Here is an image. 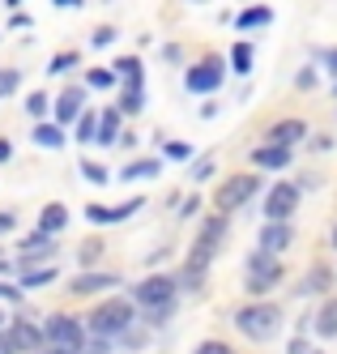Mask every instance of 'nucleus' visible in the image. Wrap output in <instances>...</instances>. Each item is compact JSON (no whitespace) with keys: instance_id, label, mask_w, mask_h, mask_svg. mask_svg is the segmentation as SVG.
Instances as JSON below:
<instances>
[{"instance_id":"obj_15","label":"nucleus","mask_w":337,"mask_h":354,"mask_svg":"<svg viewBox=\"0 0 337 354\" xmlns=\"http://www.w3.org/2000/svg\"><path fill=\"white\" fill-rule=\"evenodd\" d=\"M120 277L116 273H77L73 277V295H102V290H116Z\"/></svg>"},{"instance_id":"obj_11","label":"nucleus","mask_w":337,"mask_h":354,"mask_svg":"<svg viewBox=\"0 0 337 354\" xmlns=\"http://www.w3.org/2000/svg\"><path fill=\"white\" fill-rule=\"evenodd\" d=\"M307 137V120H277L273 129H269V137H265V145H282V149H295L299 141Z\"/></svg>"},{"instance_id":"obj_37","label":"nucleus","mask_w":337,"mask_h":354,"mask_svg":"<svg viewBox=\"0 0 337 354\" xmlns=\"http://www.w3.org/2000/svg\"><path fill=\"white\" fill-rule=\"evenodd\" d=\"M192 354H235V350H230L226 342H218V337H214V342H201V346H197Z\"/></svg>"},{"instance_id":"obj_38","label":"nucleus","mask_w":337,"mask_h":354,"mask_svg":"<svg viewBox=\"0 0 337 354\" xmlns=\"http://www.w3.org/2000/svg\"><path fill=\"white\" fill-rule=\"evenodd\" d=\"M320 68H325L329 77L337 82V47H329V52H320Z\"/></svg>"},{"instance_id":"obj_6","label":"nucleus","mask_w":337,"mask_h":354,"mask_svg":"<svg viewBox=\"0 0 337 354\" xmlns=\"http://www.w3.org/2000/svg\"><path fill=\"white\" fill-rule=\"evenodd\" d=\"M244 265H248V295H265V290H273V286L282 282V273H286V269L277 265V257H269V252H261V248H256Z\"/></svg>"},{"instance_id":"obj_22","label":"nucleus","mask_w":337,"mask_h":354,"mask_svg":"<svg viewBox=\"0 0 337 354\" xmlns=\"http://www.w3.org/2000/svg\"><path fill=\"white\" fill-rule=\"evenodd\" d=\"M120 115H141L145 107V82H133V86H120Z\"/></svg>"},{"instance_id":"obj_48","label":"nucleus","mask_w":337,"mask_h":354,"mask_svg":"<svg viewBox=\"0 0 337 354\" xmlns=\"http://www.w3.org/2000/svg\"><path fill=\"white\" fill-rule=\"evenodd\" d=\"M13 226H17V218H13V214H0V235H9Z\"/></svg>"},{"instance_id":"obj_17","label":"nucleus","mask_w":337,"mask_h":354,"mask_svg":"<svg viewBox=\"0 0 337 354\" xmlns=\"http://www.w3.org/2000/svg\"><path fill=\"white\" fill-rule=\"evenodd\" d=\"M312 328H316V337H320V342H333V337H337V299H333V295L316 308Z\"/></svg>"},{"instance_id":"obj_31","label":"nucleus","mask_w":337,"mask_h":354,"mask_svg":"<svg viewBox=\"0 0 337 354\" xmlns=\"http://www.w3.org/2000/svg\"><path fill=\"white\" fill-rule=\"evenodd\" d=\"M116 82H120V77H116L111 68H90V73H86V86H90V90H111Z\"/></svg>"},{"instance_id":"obj_9","label":"nucleus","mask_w":337,"mask_h":354,"mask_svg":"<svg viewBox=\"0 0 337 354\" xmlns=\"http://www.w3.org/2000/svg\"><path fill=\"white\" fill-rule=\"evenodd\" d=\"M299 184H273L265 192V222H291V214L299 209Z\"/></svg>"},{"instance_id":"obj_2","label":"nucleus","mask_w":337,"mask_h":354,"mask_svg":"<svg viewBox=\"0 0 337 354\" xmlns=\"http://www.w3.org/2000/svg\"><path fill=\"white\" fill-rule=\"evenodd\" d=\"M43 337H47V354H86V320H77L69 312H56L43 320Z\"/></svg>"},{"instance_id":"obj_55","label":"nucleus","mask_w":337,"mask_h":354,"mask_svg":"<svg viewBox=\"0 0 337 354\" xmlns=\"http://www.w3.org/2000/svg\"><path fill=\"white\" fill-rule=\"evenodd\" d=\"M197 5H205V0H197Z\"/></svg>"},{"instance_id":"obj_45","label":"nucleus","mask_w":337,"mask_h":354,"mask_svg":"<svg viewBox=\"0 0 337 354\" xmlns=\"http://www.w3.org/2000/svg\"><path fill=\"white\" fill-rule=\"evenodd\" d=\"M286 354H312V346H307V342H303V337H295V342H291V346H286Z\"/></svg>"},{"instance_id":"obj_39","label":"nucleus","mask_w":337,"mask_h":354,"mask_svg":"<svg viewBox=\"0 0 337 354\" xmlns=\"http://www.w3.org/2000/svg\"><path fill=\"white\" fill-rule=\"evenodd\" d=\"M0 299H5V303H21V286L17 282H0Z\"/></svg>"},{"instance_id":"obj_25","label":"nucleus","mask_w":337,"mask_h":354,"mask_svg":"<svg viewBox=\"0 0 337 354\" xmlns=\"http://www.w3.org/2000/svg\"><path fill=\"white\" fill-rule=\"evenodd\" d=\"M111 73L124 82V86H133V82H145V68H141V60L137 56H120L116 64H111Z\"/></svg>"},{"instance_id":"obj_32","label":"nucleus","mask_w":337,"mask_h":354,"mask_svg":"<svg viewBox=\"0 0 337 354\" xmlns=\"http://www.w3.org/2000/svg\"><path fill=\"white\" fill-rule=\"evenodd\" d=\"M17 86H21V73L17 68H0V98L17 94Z\"/></svg>"},{"instance_id":"obj_14","label":"nucleus","mask_w":337,"mask_h":354,"mask_svg":"<svg viewBox=\"0 0 337 354\" xmlns=\"http://www.w3.org/2000/svg\"><path fill=\"white\" fill-rule=\"evenodd\" d=\"M222 239H226V214H218V218L205 222V231H201V239L192 243V252H201V257H210V261H214V252H218Z\"/></svg>"},{"instance_id":"obj_40","label":"nucleus","mask_w":337,"mask_h":354,"mask_svg":"<svg viewBox=\"0 0 337 354\" xmlns=\"http://www.w3.org/2000/svg\"><path fill=\"white\" fill-rule=\"evenodd\" d=\"M107 43H116V26H98L94 30V47H107Z\"/></svg>"},{"instance_id":"obj_7","label":"nucleus","mask_w":337,"mask_h":354,"mask_svg":"<svg viewBox=\"0 0 337 354\" xmlns=\"http://www.w3.org/2000/svg\"><path fill=\"white\" fill-rule=\"evenodd\" d=\"M222 77H226V60H222V56H205V60H197V64L184 73V86H188L192 94H214V90L222 86Z\"/></svg>"},{"instance_id":"obj_41","label":"nucleus","mask_w":337,"mask_h":354,"mask_svg":"<svg viewBox=\"0 0 337 354\" xmlns=\"http://www.w3.org/2000/svg\"><path fill=\"white\" fill-rule=\"evenodd\" d=\"M295 86H299V90H312V86H316V68H299Z\"/></svg>"},{"instance_id":"obj_54","label":"nucleus","mask_w":337,"mask_h":354,"mask_svg":"<svg viewBox=\"0 0 337 354\" xmlns=\"http://www.w3.org/2000/svg\"><path fill=\"white\" fill-rule=\"evenodd\" d=\"M333 98H337V82H333Z\"/></svg>"},{"instance_id":"obj_3","label":"nucleus","mask_w":337,"mask_h":354,"mask_svg":"<svg viewBox=\"0 0 337 354\" xmlns=\"http://www.w3.org/2000/svg\"><path fill=\"white\" fill-rule=\"evenodd\" d=\"M235 328L248 342H273L277 328H282V308L277 303H265V299L244 303V308L235 312Z\"/></svg>"},{"instance_id":"obj_20","label":"nucleus","mask_w":337,"mask_h":354,"mask_svg":"<svg viewBox=\"0 0 337 354\" xmlns=\"http://www.w3.org/2000/svg\"><path fill=\"white\" fill-rule=\"evenodd\" d=\"M252 162L261 167V171H282V167H291V149H282V145H256L252 149Z\"/></svg>"},{"instance_id":"obj_8","label":"nucleus","mask_w":337,"mask_h":354,"mask_svg":"<svg viewBox=\"0 0 337 354\" xmlns=\"http://www.w3.org/2000/svg\"><path fill=\"white\" fill-rule=\"evenodd\" d=\"M5 342H9V350H13V354H39V350H47V337H43V324H35V320H26V316L9 320V328H5Z\"/></svg>"},{"instance_id":"obj_26","label":"nucleus","mask_w":337,"mask_h":354,"mask_svg":"<svg viewBox=\"0 0 337 354\" xmlns=\"http://www.w3.org/2000/svg\"><path fill=\"white\" fill-rule=\"evenodd\" d=\"M325 290H333V273L325 265H316L312 273H307V282L299 286V295H325Z\"/></svg>"},{"instance_id":"obj_44","label":"nucleus","mask_w":337,"mask_h":354,"mask_svg":"<svg viewBox=\"0 0 337 354\" xmlns=\"http://www.w3.org/2000/svg\"><path fill=\"white\" fill-rule=\"evenodd\" d=\"M179 56H184V52H179L175 43H167V47H163V60H167V64H179Z\"/></svg>"},{"instance_id":"obj_43","label":"nucleus","mask_w":337,"mask_h":354,"mask_svg":"<svg viewBox=\"0 0 337 354\" xmlns=\"http://www.w3.org/2000/svg\"><path fill=\"white\" fill-rule=\"evenodd\" d=\"M210 175H214V162H201V167H192V180L201 184V180H210Z\"/></svg>"},{"instance_id":"obj_30","label":"nucleus","mask_w":337,"mask_h":354,"mask_svg":"<svg viewBox=\"0 0 337 354\" xmlns=\"http://www.w3.org/2000/svg\"><path fill=\"white\" fill-rule=\"evenodd\" d=\"M77 60H82L77 52H56V56H51V64H47V73H51V77H60V73H73Z\"/></svg>"},{"instance_id":"obj_13","label":"nucleus","mask_w":337,"mask_h":354,"mask_svg":"<svg viewBox=\"0 0 337 354\" xmlns=\"http://www.w3.org/2000/svg\"><path fill=\"white\" fill-rule=\"evenodd\" d=\"M295 243V231H291V222H265V231H261V252H269V257H277V252H286Z\"/></svg>"},{"instance_id":"obj_36","label":"nucleus","mask_w":337,"mask_h":354,"mask_svg":"<svg viewBox=\"0 0 337 354\" xmlns=\"http://www.w3.org/2000/svg\"><path fill=\"white\" fill-rule=\"evenodd\" d=\"M120 342H124V350H128V354H133V350H141V346L149 342V333H137V328H128V333H124Z\"/></svg>"},{"instance_id":"obj_16","label":"nucleus","mask_w":337,"mask_h":354,"mask_svg":"<svg viewBox=\"0 0 337 354\" xmlns=\"http://www.w3.org/2000/svg\"><path fill=\"white\" fill-rule=\"evenodd\" d=\"M120 129H124V115L120 107H102L98 111V145H120Z\"/></svg>"},{"instance_id":"obj_47","label":"nucleus","mask_w":337,"mask_h":354,"mask_svg":"<svg viewBox=\"0 0 337 354\" xmlns=\"http://www.w3.org/2000/svg\"><path fill=\"white\" fill-rule=\"evenodd\" d=\"M9 158H13V141L0 137V162H9Z\"/></svg>"},{"instance_id":"obj_42","label":"nucleus","mask_w":337,"mask_h":354,"mask_svg":"<svg viewBox=\"0 0 337 354\" xmlns=\"http://www.w3.org/2000/svg\"><path fill=\"white\" fill-rule=\"evenodd\" d=\"M26 26H35L30 13H13V17H9V30H26Z\"/></svg>"},{"instance_id":"obj_27","label":"nucleus","mask_w":337,"mask_h":354,"mask_svg":"<svg viewBox=\"0 0 337 354\" xmlns=\"http://www.w3.org/2000/svg\"><path fill=\"white\" fill-rule=\"evenodd\" d=\"M73 137L82 141V145H90V141L98 137V111H90V107H86V111H82V120H77V129H73Z\"/></svg>"},{"instance_id":"obj_24","label":"nucleus","mask_w":337,"mask_h":354,"mask_svg":"<svg viewBox=\"0 0 337 354\" xmlns=\"http://www.w3.org/2000/svg\"><path fill=\"white\" fill-rule=\"evenodd\" d=\"M56 277H60L56 265H43V269H26V273H17V286H21V290H35V286H51Z\"/></svg>"},{"instance_id":"obj_19","label":"nucleus","mask_w":337,"mask_h":354,"mask_svg":"<svg viewBox=\"0 0 337 354\" xmlns=\"http://www.w3.org/2000/svg\"><path fill=\"white\" fill-rule=\"evenodd\" d=\"M69 226V209L60 205V201H51V205H43V214H39V235H47V239H56L60 231Z\"/></svg>"},{"instance_id":"obj_53","label":"nucleus","mask_w":337,"mask_h":354,"mask_svg":"<svg viewBox=\"0 0 337 354\" xmlns=\"http://www.w3.org/2000/svg\"><path fill=\"white\" fill-rule=\"evenodd\" d=\"M5 5H9V9H17V5H21V0H5Z\"/></svg>"},{"instance_id":"obj_1","label":"nucleus","mask_w":337,"mask_h":354,"mask_svg":"<svg viewBox=\"0 0 337 354\" xmlns=\"http://www.w3.org/2000/svg\"><path fill=\"white\" fill-rule=\"evenodd\" d=\"M137 320V308L133 299H102L98 308L86 316V333L90 337H107V342H120Z\"/></svg>"},{"instance_id":"obj_28","label":"nucleus","mask_w":337,"mask_h":354,"mask_svg":"<svg viewBox=\"0 0 337 354\" xmlns=\"http://www.w3.org/2000/svg\"><path fill=\"white\" fill-rule=\"evenodd\" d=\"M252 56H256L252 43H235V47H230V68L244 77V73H252Z\"/></svg>"},{"instance_id":"obj_46","label":"nucleus","mask_w":337,"mask_h":354,"mask_svg":"<svg viewBox=\"0 0 337 354\" xmlns=\"http://www.w3.org/2000/svg\"><path fill=\"white\" fill-rule=\"evenodd\" d=\"M201 209V196H192V201H184V205H179V214H184V218H192Z\"/></svg>"},{"instance_id":"obj_23","label":"nucleus","mask_w":337,"mask_h":354,"mask_svg":"<svg viewBox=\"0 0 337 354\" xmlns=\"http://www.w3.org/2000/svg\"><path fill=\"white\" fill-rule=\"evenodd\" d=\"M158 171H163V158H137V162L120 167V180H124V184H133V180H154Z\"/></svg>"},{"instance_id":"obj_50","label":"nucleus","mask_w":337,"mask_h":354,"mask_svg":"<svg viewBox=\"0 0 337 354\" xmlns=\"http://www.w3.org/2000/svg\"><path fill=\"white\" fill-rule=\"evenodd\" d=\"M5 273H17V269H13V261H0V277H5Z\"/></svg>"},{"instance_id":"obj_35","label":"nucleus","mask_w":337,"mask_h":354,"mask_svg":"<svg viewBox=\"0 0 337 354\" xmlns=\"http://www.w3.org/2000/svg\"><path fill=\"white\" fill-rule=\"evenodd\" d=\"M163 154H167V158H175V162H184V158L192 154V149H188L184 141H163Z\"/></svg>"},{"instance_id":"obj_29","label":"nucleus","mask_w":337,"mask_h":354,"mask_svg":"<svg viewBox=\"0 0 337 354\" xmlns=\"http://www.w3.org/2000/svg\"><path fill=\"white\" fill-rule=\"evenodd\" d=\"M26 111L35 115V124H39V120H47V111H51V98H47L43 90H35V94H26Z\"/></svg>"},{"instance_id":"obj_4","label":"nucleus","mask_w":337,"mask_h":354,"mask_svg":"<svg viewBox=\"0 0 337 354\" xmlns=\"http://www.w3.org/2000/svg\"><path fill=\"white\" fill-rule=\"evenodd\" d=\"M175 290H179V277L171 273H149L133 286V308H145V312H163V308H175Z\"/></svg>"},{"instance_id":"obj_10","label":"nucleus","mask_w":337,"mask_h":354,"mask_svg":"<svg viewBox=\"0 0 337 354\" xmlns=\"http://www.w3.org/2000/svg\"><path fill=\"white\" fill-rule=\"evenodd\" d=\"M86 111V90L82 86H64L56 98H51V120L60 124V129H69V124H77Z\"/></svg>"},{"instance_id":"obj_52","label":"nucleus","mask_w":337,"mask_h":354,"mask_svg":"<svg viewBox=\"0 0 337 354\" xmlns=\"http://www.w3.org/2000/svg\"><path fill=\"white\" fill-rule=\"evenodd\" d=\"M5 328H9V316H5V312H0V333H5Z\"/></svg>"},{"instance_id":"obj_34","label":"nucleus","mask_w":337,"mask_h":354,"mask_svg":"<svg viewBox=\"0 0 337 354\" xmlns=\"http://www.w3.org/2000/svg\"><path fill=\"white\" fill-rule=\"evenodd\" d=\"M82 175H86L90 184H98V188L111 180V175H107V167H98V162H82Z\"/></svg>"},{"instance_id":"obj_21","label":"nucleus","mask_w":337,"mask_h":354,"mask_svg":"<svg viewBox=\"0 0 337 354\" xmlns=\"http://www.w3.org/2000/svg\"><path fill=\"white\" fill-rule=\"evenodd\" d=\"M273 21V9L269 5H248L239 17H235V30H265Z\"/></svg>"},{"instance_id":"obj_12","label":"nucleus","mask_w":337,"mask_h":354,"mask_svg":"<svg viewBox=\"0 0 337 354\" xmlns=\"http://www.w3.org/2000/svg\"><path fill=\"white\" fill-rule=\"evenodd\" d=\"M141 205H145L141 196L124 201V205H116V209H107V205H86V218H90L94 226H111V222H124V218H133V214H137Z\"/></svg>"},{"instance_id":"obj_49","label":"nucleus","mask_w":337,"mask_h":354,"mask_svg":"<svg viewBox=\"0 0 337 354\" xmlns=\"http://www.w3.org/2000/svg\"><path fill=\"white\" fill-rule=\"evenodd\" d=\"M56 9H82V0H51Z\"/></svg>"},{"instance_id":"obj_5","label":"nucleus","mask_w":337,"mask_h":354,"mask_svg":"<svg viewBox=\"0 0 337 354\" xmlns=\"http://www.w3.org/2000/svg\"><path fill=\"white\" fill-rule=\"evenodd\" d=\"M261 192V175H252V171H239V175H230V180H222L218 188V214H230V209H244L248 201Z\"/></svg>"},{"instance_id":"obj_18","label":"nucleus","mask_w":337,"mask_h":354,"mask_svg":"<svg viewBox=\"0 0 337 354\" xmlns=\"http://www.w3.org/2000/svg\"><path fill=\"white\" fill-rule=\"evenodd\" d=\"M30 141L35 145H43V149H64V141H69V133L60 129L56 120H39L35 129H30Z\"/></svg>"},{"instance_id":"obj_33","label":"nucleus","mask_w":337,"mask_h":354,"mask_svg":"<svg viewBox=\"0 0 337 354\" xmlns=\"http://www.w3.org/2000/svg\"><path fill=\"white\" fill-rule=\"evenodd\" d=\"M98 257H102V239H86L82 252H77V261H82V265H94Z\"/></svg>"},{"instance_id":"obj_51","label":"nucleus","mask_w":337,"mask_h":354,"mask_svg":"<svg viewBox=\"0 0 337 354\" xmlns=\"http://www.w3.org/2000/svg\"><path fill=\"white\" fill-rule=\"evenodd\" d=\"M329 248L337 252V226H333V231H329Z\"/></svg>"}]
</instances>
